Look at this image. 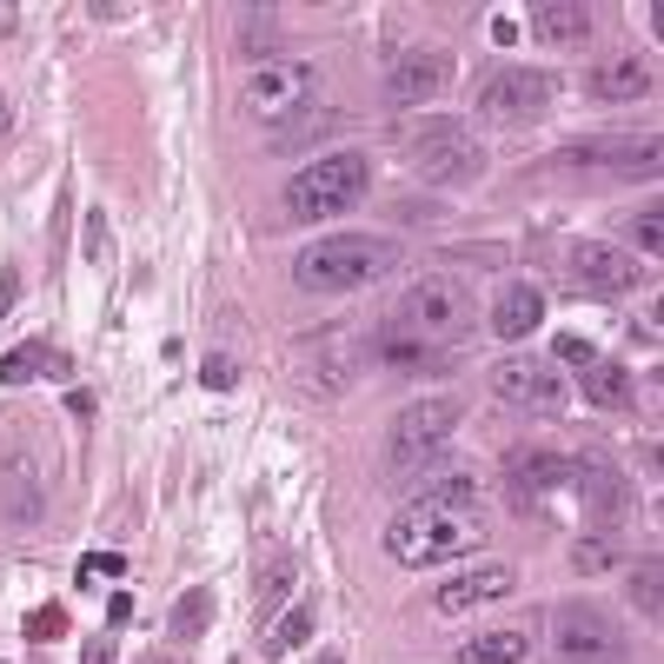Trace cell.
Listing matches in <instances>:
<instances>
[{"label": "cell", "instance_id": "6da1fadb", "mask_svg": "<svg viewBox=\"0 0 664 664\" xmlns=\"http://www.w3.org/2000/svg\"><path fill=\"white\" fill-rule=\"evenodd\" d=\"M392 266V246L386 239H366V233H333V239H313L293 253V286L299 293H353L366 279H379Z\"/></svg>", "mask_w": 664, "mask_h": 664}, {"label": "cell", "instance_id": "7a4b0ae2", "mask_svg": "<svg viewBox=\"0 0 664 664\" xmlns=\"http://www.w3.org/2000/svg\"><path fill=\"white\" fill-rule=\"evenodd\" d=\"M479 545H486L479 512H419V505H406L386 525V552L399 565H446V559H472Z\"/></svg>", "mask_w": 664, "mask_h": 664}, {"label": "cell", "instance_id": "3957f363", "mask_svg": "<svg viewBox=\"0 0 664 664\" xmlns=\"http://www.w3.org/2000/svg\"><path fill=\"white\" fill-rule=\"evenodd\" d=\"M366 180H372V160H366L359 146L326 153V160H313L306 173H293L286 213H293V219H333V213H346V206L366 200Z\"/></svg>", "mask_w": 664, "mask_h": 664}, {"label": "cell", "instance_id": "277c9868", "mask_svg": "<svg viewBox=\"0 0 664 664\" xmlns=\"http://www.w3.org/2000/svg\"><path fill=\"white\" fill-rule=\"evenodd\" d=\"M392 326L412 339V346H439V339H466V326H472V293L459 286V279H419L406 299H399V313H392Z\"/></svg>", "mask_w": 664, "mask_h": 664}, {"label": "cell", "instance_id": "5b68a950", "mask_svg": "<svg viewBox=\"0 0 664 664\" xmlns=\"http://www.w3.org/2000/svg\"><path fill=\"white\" fill-rule=\"evenodd\" d=\"M313 100H319V67L313 60H266L239 93L246 120H266V126H286V120L313 113Z\"/></svg>", "mask_w": 664, "mask_h": 664}, {"label": "cell", "instance_id": "8992f818", "mask_svg": "<svg viewBox=\"0 0 664 664\" xmlns=\"http://www.w3.org/2000/svg\"><path fill=\"white\" fill-rule=\"evenodd\" d=\"M459 426V399H412L392 432H386V472H412V466H432L446 452V432Z\"/></svg>", "mask_w": 664, "mask_h": 664}, {"label": "cell", "instance_id": "52a82bcc", "mask_svg": "<svg viewBox=\"0 0 664 664\" xmlns=\"http://www.w3.org/2000/svg\"><path fill=\"white\" fill-rule=\"evenodd\" d=\"M619 625L599 612V605H559L552 612V652L559 664H612L619 658Z\"/></svg>", "mask_w": 664, "mask_h": 664}, {"label": "cell", "instance_id": "ba28073f", "mask_svg": "<svg viewBox=\"0 0 664 664\" xmlns=\"http://www.w3.org/2000/svg\"><path fill=\"white\" fill-rule=\"evenodd\" d=\"M492 399H505V406H519V412H559V406H565V379H559L552 359L519 353V359H499V366H492Z\"/></svg>", "mask_w": 664, "mask_h": 664}, {"label": "cell", "instance_id": "9c48e42d", "mask_svg": "<svg viewBox=\"0 0 664 664\" xmlns=\"http://www.w3.org/2000/svg\"><path fill=\"white\" fill-rule=\"evenodd\" d=\"M446 86H452V53H446V47H412V53H399L392 73H386V100H392V106H419V100H432V93H446Z\"/></svg>", "mask_w": 664, "mask_h": 664}, {"label": "cell", "instance_id": "30bf717a", "mask_svg": "<svg viewBox=\"0 0 664 664\" xmlns=\"http://www.w3.org/2000/svg\"><path fill=\"white\" fill-rule=\"evenodd\" d=\"M572 472H579V459H565V452H512V459H505V486H512V505H519V512L545 505L559 486H572Z\"/></svg>", "mask_w": 664, "mask_h": 664}, {"label": "cell", "instance_id": "8fae6325", "mask_svg": "<svg viewBox=\"0 0 664 664\" xmlns=\"http://www.w3.org/2000/svg\"><path fill=\"white\" fill-rule=\"evenodd\" d=\"M572 273L585 279V293H639V286H645V266H639V253H625V246H605V239H585V246H572Z\"/></svg>", "mask_w": 664, "mask_h": 664}, {"label": "cell", "instance_id": "7c38bea8", "mask_svg": "<svg viewBox=\"0 0 664 664\" xmlns=\"http://www.w3.org/2000/svg\"><path fill=\"white\" fill-rule=\"evenodd\" d=\"M579 505H585V519L592 525H619L625 512H632V479L625 472H612V466H599V459H579V472H572V486H565Z\"/></svg>", "mask_w": 664, "mask_h": 664}, {"label": "cell", "instance_id": "4fadbf2b", "mask_svg": "<svg viewBox=\"0 0 664 664\" xmlns=\"http://www.w3.org/2000/svg\"><path fill=\"white\" fill-rule=\"evenodd\" d=\"M519 585V572L505 565V559H486V565H472V572H459V579H446L439 592H432V612H472V605H492V599H505Z\"/></svg>", "mask_w": 664, "mask_h": 664}, {"label": "cell", "instance_id": "5bb4252c", "mask_svg": "<svg viewBox=\"0 0 664 664\" xmlns=\"http://www.w3.org/2000/svg\"><path fill=\"white\" fill-rule=\"evenodd\" d=\"M545 100H552V80L532 73V67H505V73H492V80L479 86V106L499 113V120H525V113H539Z\"/></svg>", "mask_w": 664, "mask_h": 664}, {"label": "cell", "instance_id": "9a60e30c", "mask_svg": "<svg viewBox=\"0 0 664 664\" xmlns=\"http://www.w3.org/2000/svg\"><path fill=\"white\" fill-rule=\"evenodd\" d=\"M412 166H419L432 186H459V180L486 173V146H479L472 133H452V140H439V146H426V153H412Z\"/></svg>", "mask_w": 664, "mask_h": 664}, {"label": "cell", "instance_id": "2e32d148", "mask_svg": "<svg viewBox=\"0 0 664 664\" xmlns=\"http://www.w3.org/2000/svg\"><path fill=\"white\" fill-rule=\"evenodd\" d=\"M539 326H545V293H539V286L519 279V286H505V293L492 299V333H499V339H532Z\"/></svg>", "mask_w": 664, "mask_h": 664}, {"label": "cell", "instance_id": "e0dca14e", "mask_svg": "<svg viewBox=\"0 0 664 664\" xmlns=\"http://www.w3.org/2000/svg\"><path fill=\"white\" fill-rule=\"evenodd\" d=\"M313 625H319V599H293L273 625H266V664H279V658H293L306 639H313Z\"/></svg>", "mask_w": 664, "mask_h": 664}, {"label": "cell", "instance_id": "ac0fdd59", "mask_svg": "<svg viewBox=\"0 0 664 664\" xmlns=\"http://www.w3.org/2000/svg\"><path fill=\"white\" fill-rule=\"evenodd\" d=\"M652 86H658V80H652L645 60H612V67L592 73V93H599V100H645Z\"/></svg>", "mask_w": 664, "mask_h": 664}, {"label": "cell", "instance_id": "d6986e66", "mask_svg": "<svg viewBox=\"0 0 664 664\" xmlns=\"http://www.w3.org/2000/svg\"><path fill=\"white\" fill-rule=\"evenodd\" d=\"M406 505H419V512H479V486H472L466 472H452V479H432V486H419Z\"/></svg>", "mask_w": 664, "mask_h": 664}, {"label": "cell", "instance_id": "ffe728a7", "mask_svg": "<svg viewBox=\"0 0 664 664\" xmlns=\"http://www.w3.org/2000/svg\"><path fill=\"white\" fill-rule=\"evenodd\" d=\"M532 639L525 632H479L472 645H459V664H525Z\"/></svg>", "mask_w": 664, "mask_h": 664}, {"label": "cell", "instance_id": "44dd1931", "mask_svg": "<svg viewBox=\"0 0 664 664\" xmlns=\"http://www.w3.org/2000/svg\"><path fill=\"white\" fill-rule=\"evenodd\" d=\"M532 33L539 40H585L592 33V7H532Z\"/></svg>", "mask_w": 664, "mask_h": 664}, {"label": "cell", "instance_id": "7402d4cb", "mask_svg": "<svg viewBox=\"0 0 664 664\" xmlns=\"http://www.w3.org/2000/svg\"><path fill=\"white\" fill-rule=\"evenodd\" d=\"M579 386H585L592 406H625V399H632V379H625V366H612V359H592V366L579 372Z\"/></svg>", "mask_w": 664, "mask_h": 664}, {"label": "cell", "instance_id": "603a6c76", "mask_svg": "<svg viewBox=\"0 0 664 664\" xmlns=\"http://www.w3.org/2000/svg\"><path fill=\"white\" fill-rule=\"evenodd\" d=\"M33 372H67V359L53 346H20V353L0 359V386H27Z\"/></svg>", "mask_w": 664, "mask_h": 664}, {"label": "cell", "instance_id": "cb8c5ba5", "mask_svg": "<svg viewBox=\"0 0 664 664\" xmlns=\"http://www.w3.org/2000/svg\"><path fill=\"white\" fill-rule=\"evenodd\" d=\"M293 585H299V565H293V559H273V572L259 579V619H266V625H273V619L286 612Z\"/></svg>", "mask_w": 664, "mask_h": 664}, {"label": "cell", "instance_id": "d4e9b609", "mask_svg": "<svg viewBox=\"0 0 664 664\" xmlns=\"http://www.w3.org/2000/svg\"><path fill=\"white\" fill-rule=\"evenodd\" d=\"M273 40H279V13H273V7H246V20H239V47L259 60V53H273Z\"/></svg>", "mask_w": 664, "mask_h": 664}, {"label": "cell", "instance_id": "484cf974", "mask_svg": "<svg viewBox=\"0 0 664 664\" xmlns=\"http://www.w3.org/2000/svg\"><path fill=\"white\" fill-rule=\"evenodd\" d=\"M206 619H213V592L200 585V592H186V599L173 605V639H200V632H206Z\"/></svg>", "mask_w": 664, "mask_h": 664}, {"label": "cell", "instance_id": "4316f807", "mask_svg": "<svg viewBox=\"0 0 664 664\" xmlns=\"http://www.w3.org/2000/svg\"><path fill=\"white\" fill-rule=\"evenodd\" d=\"M612 565H619V545H612V539H579V545H572V572H579V579H599V572H612Z\"/></svg>", "mask_w": 664, "mask_h": 664}, {"label": "cell", "instance_id": "83f0119b", "mask_svg": "<svg viewBox=\"0 0 664 664\" xmlns=\"http://www.w3.org/2000/svg\"><path fill=\"white\" fill-rule=\"evenodd\" d=\"M552 346H559V359H565V366H579V372H585V366H592V359H599V346H592V339H585V333H559V339H552Z\"/></svg>", "mask_w": 664, "mask_h": 664}, {"label": "cell", "instance_id": "f1b7e54d", "mask_svg": "<svg viewBox=\"0 0 664 664\" xmlns=\"http://www.w3.org/2000/svg\"><path fill=\"white\" fill-rule=\"evenodd\" d=\"M632 599H639V612H652V619H658V559H645V565H639Z\"/></svg>", "mask_w": 664, "mask_h": 664}, {"label": "cell", "instance_id": "f546056e", "mask_svg": "<svg viewBox=\"0 0 664 664\" xmlns=\"http://www.w3.org/2000/svg\"><path fill=\"white\" fill-rule=\"evenodd\" d=\"M126 572V559L120 552H93L86 565H80V585H100V579H120Z\"/></svg>", "mask_w": 664, "mask_h": 664}, {"label": "cell", "instance_id": "4dcf8cb0", "mask_svg": "<svg viewBox=\"0 0 664 664\" xmlns=\"http://www.w3.org/2000/svg\"><path fill=\"white\" fill-rule=\"evenodd\" d=\"M60 632H67V612H60V605H47V612L27 619V639H33V645H47V639H60Z\"/></svg>", "mask_w": 664, "mask_h": 664}, {"label": "cell", "instance_id": "1f68e13d", "mask_svg": "<svg viewBox=\"0 0 664 664\" xmlns=\"http://www.w3.org/2000/svg\"><path fill=\"white\" fill-rule=\"evenodd\" d=\"M632 233H639V253H645V259H652V253H658L664 239V219H658V206H645V213H639V219H632Z\"/></svg>", "mask_w": 664, "mask_h": 664}, {"label": "cell", "instance_id": "d6a6232c", "mask_svg": "<svg viewBox=\"0 0 664 664\" xmlns=\"http://www.w3.org/2000/svg\"><path fill=\"white\" fill-rule=\"evenodd\" d=\"M86 259H106V213H86V239H80Z\"/></svg>", "mask_w": 664, "mask_h": 664}, {"label": "cell", "instance_id": "836d02e7", "mask_svg": "<svg viewBox=\"0 0 664 664\" xmlns=\"http://www.w3.org/2000/svg\"><path fill=\"white\" fill-rule=\"evenodd\" d=\"M200 379H206L213 392H226V386L239 379V366H233V359H206V366H200Z\"/></svg>", "mask_w": 664, "mask_h": 664}, {"label": "cell", "instance_id": "e575fe53", "mask_svg": "<svg viewBox=\"0 0 664 664\" xmlns=\"http://www.w3.org/2000/svg\"><path fill=\"white\" fill-rule=\"evenodd\" d=\"M13 299H20V273H13V266H0V319L13 313Z\"/></svg>", "mask_w": 664, "mask_h": 664}, {"label": "cell", "instance_id": "d590c367", "mask_svg": "<svg viewBox=\"0 0 664 664\" xmlns=\"http://www.w3.org/2000/svg\"><path fill=\"white\" fill-rule=\"evenodd\" d=\"M126 619H133V599H126V592H113V599H106V625H126Z\"/></svg>", "mask_w": 664, "mask_h": 664}, {"label": "cell", "instance_id": "8d00e7d4", "mask_svg": "<svg viewBox=\"0 0 664 664\" xmlns=\"http://www.w3.org/2000/svg\"><path fill=\"white\" fill-rule=\"evenodd\" d=\"M86 664H113V645H106V639H93V645H86Z\"/></svg>", "mask_w": 664, "mask_h": 664}, {"label": "cell", "instance_id": "74e56055", "mask_svg": "<svg viewBox=\"0 0 664 664\" xmlns=\"http://www.w3.org/2000/svg\"><path fill=\"white\" fill-rule=\"evenodd\" d=\"M7 126H13V106H7V93H0V133H7Z\"/></svg>", "mask_w": 664, "mask_h": 664}, {"label": "cell", "instance_id": "f35d334b", "mask_svg": "<svg viewBox=\"0 0 664 664\" xmlns=\"http://www.w3.org/2000/svg\"><path fill=\"white\" fill-rule=\"evenodd\" d=\"M0 33H13V7H0Z\"/></svg>", "mask_w": 664, "mask_h": 664}, {"label": "cell", "instance_id": "ab89813d", "mask_svg": "<svg viewBox=\"0 0 664 664\" xmlns=\"http://www.w3.org/2000/svg\"><path fill=\"white\" fill-rule=\"evenodd\" d=\"M319 664H346V658H333V652H326V658H319Z\"/></svg>", "mask_w": 664, "mask_h": 664}]
</instances>
